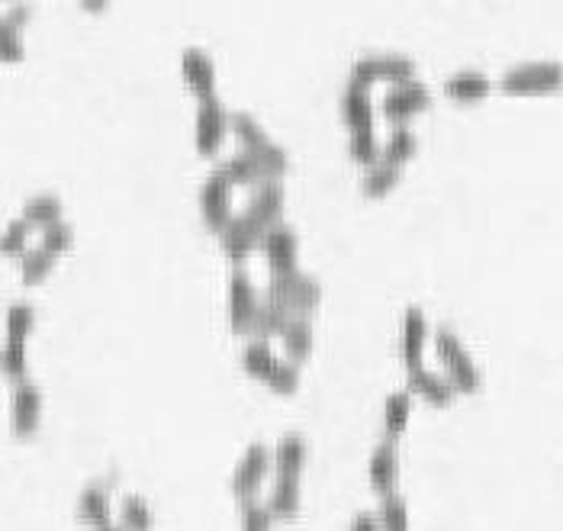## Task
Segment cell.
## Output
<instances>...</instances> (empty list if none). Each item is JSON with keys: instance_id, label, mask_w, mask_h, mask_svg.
Here are the masks:
<instances>
[{"instance_id": "ba28073f", "label": "cell", "mask_w": 563, "mask_h": 531, "mask_svg": "<svg viewBox=\"0 0 563 531\" xmlns=\"http://www.w3.org/2000/svg\"><path fill=\"white\" fill-rule=\"evenodd\" d=\"M258 287L252 283V277L238 267L229 280V326L235 335L252 333V323L258 316Z\"/></svg>"}, {"instance_id": "1f68e13d", "label": "cell", "mask_w": 563, "mask_h": 531, "mask_svg": "<svg viewBox=\"0 0 563 531\" xmlns=\"http://www.w3.org/2000/svg\"><path fill=\"white\" fill-rule=\"evenodd\" d=\"M0 374H3L7 381H13V387L23 384V381H29V377H26V374H29L26 345H20V341H3V348H0Z\"/></svg>"}, {"instance_id": "44dd1931", "label": "cell", "mask_w": 563, "mask_h": 531, "mask_svg": "<svg viewBox=\"0 0 563 531\" xmlns=\"http://www.w3.org/2000/svg\"><path fill=\"white\" fill-rule=\"evenodd\" d=\"M77 519L94 531L110 526V493H107V486L94 483V486L81 490V496H77Z\"/></svg>"}, {"instance_id": "30bf717a", "label": "cell", "mask_w": 563, "mask_h": 531, "mask_svg": "<svg viewBox=\"0 0 563 531\" xmlns=\"http://www.w3.org/2000/svg\"><path fill=\"white\" fill-rule=\"evenodd\" d=\"M229 133V113L222 107L219 97L204 100L197 107V123H194V142H197V152L212 158L219 148H222V138Z\"/></svg>"}, {"instance_id": "603a6c76", "label": "cell", "mask_w": 563, "mask_h": 531, "mask_svg": "<svg viewBox=\"0 0 563 531\" xmlns=\"http://www.w3.org/2000/svg\"><path fill=\"white\" fill-rule=\"evenodd\" d=\"M219 171L225 174V181H229L232 188H261L265 181H271L268 171H265L252 155H245V152H235L232 158H225V161L219 165Z\"/></svg>"}, {"instance_id": "f1b7e54d", "label": "cell", "mask_w": 563, "mask_h": 531, "mask_svg": "<svg viewBox=\"0 0 563 531\" xmlns=\"http://www.w3.org/2000/svg\"><path fill=\"white\" fill-rule=\"evenodd\" d=\"M278 354H274V348L268 345V341H248L245 348H242V367H245V374H252V377H258V381H268L271 374H274V367H278Z\"/></svg>"}, {"instance_id": "d4e9b609", "label": "cell", "mask_w": 563, "mask_h": 531, "mask_svg": "<svg viewBox=\"0 0 563 531\" xmlns=\"http://www.w3.org/2000/svg\"><path fill=\"white\" fill-rule=\"evenodd\" d=\"M62 213H65V206H62V200L56 197V194H39V197L26 200L23 222L29 229H49V226L62 222Z\"/></svg>"}, {"instance_id": "6da1fadb", "label": "cell", "mask_w": 563, "mask_h": 531, "mask_svg": "<svg viewBox=\"0 0 563 531\" xmlns=\"http://www.w3.org/2000/svg\"><path fill=\"white\" fill-rule=\"evenodd\" d=\"M229 133L238 138V145H242L245 155H252V158L268 171L271 181H281L283 174H286L290 155L283 152L278 142L268 138V133L261 130V123H258L255 117H248V113H232V117H229Z\"/></svg>"}, {"instance_id": "9a60e30c", "label": "cell", "mask_w": 563, "mask_h": 531, "mask_svg": "<svg viewBox=\"0 0 563 531\" xmlns=\"http://www.w3.org/2000/svg\"><path fill=\"white\" fill-rule=\"evenodd\" d=\"M283 206H286V191L281 181H265L261 188H255V194L245 206V216L255 219L268 232L271 226H281Z\"/></svg>"}, {"instance_id": "d6986e66", "label": "cell", "mask_w": 563, "mask_h": 531, "mask_svg": "<svg viewBox=\"0 0 563 531\" xmlns=\"http://www.w3.org/2000/svg\"><path fill=\"white\" fill-rule=\"evenodd\" d=\"M493 90L490 77L480 74V71H457L444 81V94L457 104H477V100H487Z\"/></svg>"}, {"instance_id": "7c38bea8", "label": "cell", "mask_w": 563, "mask_h": 531, "mask_svg": "<svg viewBox=\"0 0 563 531\" xmlns=\"http://www.w3.org/2000/svg\"><path fill=\"white\" fill-rule=\"evenodd\" d=\"M261 239H265V229L255 219H248L245 213L232 216V222L219 232L222 252L229 255L232 265H242L255 249H261Z\"/></svg>"}, {"instance_id": "7a4b0ae2", "label": "cell", "mask_w": 563, "mask_h": 531, "mask_svg": "<svg viewBox=\"0 0 563 531\" xmlns=\"http://www.w3.org/2000/svg\"><path fill=\"white\" fill-rule=\"evenodd\" d=\"M435 351H438V361L444 364V381L454 387V394H477L484 377H480V367L474 364L470 351L464 348V341L451 329H438L435 333Z\"/></svg>"}, {"instance_id": "ab89813d", "label": "cell", "mask_w": 563, "mask_h": 531, "mask_svg": "<svg viewBox=\"0 0 563 531\" xmlns=\"http://www.w3.org/2000/svg\"><path fill=\"white\" fill-rule=\"evenodd\" d=\"M348 152H352V158L357 161V165H367V168H374V165L380 161V142H377V133L352 135V142H348Z\"/></svg>"}, {"instance_id": "bcb514c9", "label": "cell", "mask_w": 563, "mask_h": 531, "mask_svg": "<svg viewBox=\"0 0 563 531\" xmlns=\"http://www.w3.org/2000/svg\"><path fill=\"white\" fill-rule=\"evenodd\" d=\"M97 531H126L123 526H117V522H110V526H103V529H97Z\"/></svg>"}, {"instance_id": "3957f363", "label": "cell", "mask_w": 563, "mask_h": 531, "mask_svg": "<svg viewBox=\"0 0 563 531\" xmlns=\"http://www.w3.org/2000/svg\"><path fill=\"white\" fill-rule=\"evenodd\" d=\"M268 300L283 306L290 316H303L309 319V313L319 310L322 303V283L303 270H290V274H278L268 283Z\"/></svg>"}, {"instance_id": "83f0119b", "label": "cell", "mask_w": 563, "mask_h": 531, "mask_svg": "<svg viewBox=\"0 0 563 531\" xmlns=\"http://www.w3.org/2000/svg\"><path fill=\"white\" fill-rule=\"evenodd\" d=\"M419 152V138L416 133L409 130V126H396L390 138H387V145H380V161H387V165H393V168H403L413 155Z\"/></svg>"}, {"instance_id": "836d02e7", "label": "cell", "mask_w": 563, "mask_h": 531, "mask_svg": "<svg viewBox=\"0 0 563 531\" xmlns=\"http://www.w3.org/2000/svg\"><path fill=\"white\" fill-rule=\"evenodd\" d=\"M52 267H56V258L46 249H29L20 258V277H23L26 287H36V283H42L52 274Z\"/></svg>"}, {"instance_id": "e0dca14e", "label": "cell", "mask_w": 563, "mask_h": 531, "mask_svg": "<svg viewBox=\"0 0 563 531\" xmlns=\"http://www.w3.org/2000/svg\"><path fill=\"white\" fill-rule=\"evenodd\" d=\"M425 345H428V319L419 306H409L403 313V333H400V354H403L406 371L423 367Z\"/></svg>"}, {"instance_id": "ac0fdd59", "label": "cell", "mask_w": 563, "mask_h": 531, "mask_svg": "<svg viewBox=\"0 0 563 531\" xmlns=\"http://www.w3.org/2000/svg\"><path fill=\"white\" fill-rule=\"evenodd\" d=\"M342 120L345 126L357 133H374V100H370V90L348 81L345 94H342Z\"/></svg>"}, {"instance_id": "ee69618b", "label": "cell", "mask_w": 563, "mask_h": 531, "mask_svg": "<svg viewBox=\"0 0 563 531\" xmlns=\"http://www.w3.org/2000/svg\"><path fill=\"white\" fill-rule=\"evenodd\" d=\"M352 531H380V522H377V516H370V512H360V516H354Z\"/></svg>"}, {"instance_id": "4fadbf2b", "label": "cell", "mask_w": 563, "mask_h": 531, "mask_svg": "<svg viewBox=\"0 0 563 531\" xmlns=\"http://www.w3.org/2000/svg\"><path fill=\"white\" fill-rule=\"evenodd\" d=\"M261 252L271 265V277L278 274H290V270H299L296 262H299V239L290 226H271L261 239Z\"/></svg>"}, {"instance_id": "5b68a950", "label": "cell", "mask_w": 563, "mask_h": 531, "mask_svg": "<svg viewBox=\"0 0 563 531\" xmlns=\"http://www.w3.org/2000/svg\"><path fill=\"white\" fill-rule=\"evenodd\" d=\"M431 107V90L425 87L423 81H403V84H393L387 94H383V117L396 126H406V120H413L416 113H423Z\"/></svg>"}, {"instance_id": "74e56055", "label": "cell", "mask_w": 563, "mask_h": 531, "mask_svg": "<svg viewBox=\"0 0 563 531\" xmlns=\"http://www.w3.org/2000/svg\"><path fill=\"white\" fill-rule=\"evenodd\" d=\"M29 226L23 222V219H13L3 232H0V255H7V258H23L29 249Z\"/></svg>"}, {"instance_id": "5bb4252c", "label": "cell", "mask_w": 563, "mask_h": 531, "mask_svg": "<svg viewBox=\"0 0 563 531\" xmlns=\"http://www.w3.org/2000/svg\"><path fill=\"white\" fill-rule=\"evenodd\" d=\"M181 77H184L187 90L200 104L216 97V65H212L210 52H204V49H184V56H181Z\"/></svg>"}, {"instance_id": "9c48e42d", "label": "cell", "mask_w": 563, "mask_h": 531, "mask_svg": "<svg viewBox=\"0 0 563 531\" xmlns=\"http://www.w3.org/2000/svg\"><path fill=\"white\" fill-rule=\"evenodd\" d=\"M42 422V390L33 381H23L13 387L10 399V429L16 438H33Z\"/></svg>"}, {"instance_id": "ffe728a7", "label": "cell", "mask_w": 563, "mask_h": 531, "mask_svg": "<svg viewBox=\"0 0 563 531\" xmlns=\"http://www.w3.org/2000/svg\"><path fill=\"white\" fill-rule=\"evenodd\" d=\"M306 458H309L306 438H303L299 432H290V435H283L281 442H278V448H274V473H278V476H296V480H299V473H303V467H306Z\"/></svg>"}, {"instance_id": "b9f144b4", "label": "cell", "mask_w": 563, "mask_h": 531, "mask_svg": "<svg viewBox=\"0 0 563 531\" xmlns=\"http://www.w3.org/2000/svg\"><path fill=\"white\" fill-rule=\"evenodd\" d=\"M274 394H293L296 387H299V367L296 364H290V361H278V367H274V374L265 381Z\"/></svg>"}, {"instance_id": "e575fe53", "label": "cell", "mask_w": 563, "mask_h": 531, "mask_svg": "<svg viewBox=\"0 0 563 531\" xmlns=\"http://www.w3.org/2000/svg\"><path fill=\"white\" fill-rule=\"evenodd\" d=\"M33 326H36V310L29 303H10L7 306V341L26 345Z\"/></svg>"}, {"instance_id": "7402d4cb", "label": "cell", "mask_w": 563, "mask_h": 531, "mask_svg": "<svg viewBox=\"0 0 563 531\" xmlns=\"http://www.w3.org/2000/svg\"><path fill=\"white\" fill-rule=\"evenodd\" d=\"M406 377H409V394H419L425 402H431V406H448L451 399H454V387L441 377V374H435V371H428V367H413V371H406Z\"/></svg>"}, {"instance_id": "f6af8a7d", "label": "cell", "mask_w": 563, "mask_h": 531, "mask_svg": "<svg viewBox=\"0 0 563 531\" xmlns=\"http://www.w3.org/2000/svg\"><path fill=\"white\" fill-rule=\"evenodd\" d=\"M81 7L90 10V13H100V10H107V0H84Z\"/></svg>"}, {"instance_id": "cb8c5ba5", "label": "cell", "mask_w": 563, "mask_h": 531, "mask_svg": "<svg viewBox=\"0 0 563 531\" xmlns=\"http://www.w3.org/2000/svg\"><path fill=\"white\" fill-rule=\"evenodd\" d=\"M281 341H283V351H286V361L299 367V364L313 354V341H316V335H313V323H309V319H303V316H293V319L286 323V329H283Z\"/></svg>"}, {"instance_id": "8fae6325", "label": "cell", "mask_w": 563, "mask_h": 531, "mask_svg": "<svg viewBox=\"0 0 563 531\" xmlns=\"http://www.w3.org/2000/svg\"><path fill=\"white\" fill-rule=\"evenodd\" d=\"M200 209H204V222L216 236L232 222V184L225 181V174L216 168L210 178L204 181L200 191Z\"/></svg>"}, {"instance_id": "484cf974", "label": "cell", "mask_w": 563, "mask_h": 531, "mask_svg": "<svg viewBox=\"0 0 563 531\" xmlns=\"http://www.w3.org/2000/svg\"><path fill=\"white\" fill-rule=\"evenodd\" d=\"M409 415H413V394L409 390H396V394L387 397V406H383V432H387V442H396L406 432Z\"/></svg>"}, {"instance_id": "f35d334b", "label": "cell", "mask_w": 563, "mask_h": 531, "mask_svg": "<svg viewBox=\"0 0 563 531\" xmlns=\"http://www.w3.org/2000/svg\"><path fill=\"white\" fill-rule=\"evenodd\" d=\"M71 245H74V229H71L65 219L56 222V226H49V229H42V245H39V249H46L52 258L65 255Z\"/></svg>"}, {"instance_id": "60d3db41", "label": "cell", "mask_w": 563, "mask_h": 531, "mask_svg": "<svg viewBox=\"0 0 563 531\" xmlns=\"http://www.w3.org/2000/svg\"><path fill=\"white\" fill-rule=\"evenodd\" d=\"M26 56V46H23V33L10 29L3 20H0V62H23Z\"/></svg>"}, {"instance_id": "d590c367", "label": "cell", "mask_w": 563, "mask_h": 531, "mask_svg": "<svg viewBox=\"0 0 563 531\" xmlns=\"http://www.w3.org/2000/svg\"><path fill=\"white\" fill-rule=\"evenodd\" d=\"M377 522H380V531H409V506H406V499L400 493L383 496Z\"/></svg>"}, {"instance_id": "4316f807", "label": "cell", "mask_w": 563, "mask_h": 531, "mask_svg": "<svg viewBox=\"0 0 563 531\" xmlns=\"http://www.w3.org/2000/svg\"><path fill=\"white\" fill-rule=\"evenodd\" d=\"M268 509L274 519H293L299 512V480L296 476H274Z\"/></svg>"}, {"instance_id": "f546056e", "label": "cell", "mask_w": 563, "mask_h": 531, "mask_svg": "<svg viewBox=\"0 0 563 531\" xmlns=\"http://www.w3.org/2000/svg\"><path fill=\"white\" fill-rule=\"evenodd\" d=\"M293 316L278 306V303H271V300H265L261 306H258V316H255V323H252V333L255 335V341H268V338H281L283 329H286V323H290Z\"/></svg>"}, {"instance_id": "52a82bcc", "label": "cell", "mask_w": 563, "mask_h": 531, "mask_svg": "<svg viewBox=\"0 0 563 531\" xmlns=\"http://www.w3.org/2000/svg\"><path fill=\"white\" fill-rule=\"evenodd\" d=\"M413 77H416V62L406 59V56H367V59H357V65L352 71V81L360 84V87H370L377 81L403 84V81H413Z\"/></svg>"}, {"instance_id": "2e32d148", "label": "cell", "mask_w": 563, "mask_h": 531, "mask_svg": "<svg viewBox=\"0 0 563 531\" xmlns=\"http://www.w3.org/2000/svg\"><path fill=\"white\" fill-rule=\"evenodd\" d=\"M367 480L370 490L377 496H393L396 483H400V455H396V442H383L374 448L370 464H367Z\"/></svg>"}, {"instance_id": "4dcf8cb0", "label": "cell", "mask_w": 563, "mask_h": 531, "mask_svg": "<svg viewBox=\"0 0 563 531\" xmlns=\"http://www.w3.org/2000/svg\"><path fill=\"white\" fill-rule=\"evenodd\" d=\"M400 174H403V168H393V165H387V161H377L374 168H367V174H364V181H360L364 197H387V194L400 184Z\"/></svg>"}, {"instance_id": "8992f818", "label": "cell", "mask_w": 563, "mask_h": 531, "mask_svg": "<svg viewBox=\"0 0 563 531\" xmlns=\"http://www.w3.org/2000/svg\"><path fill=\"white\" fill-rule=\"evenodd\" d=\"M268 470H271V451H268V445H261V442L248 445L245 455L238 458L235 470H232V493H235V499L238 503L255 499V493L261 490Z\"/></svg>"}, {"instance_id": "d6a6232c", "label": "cell", "mask_w": 563, "mask_h": 531, "mask_svg": "<svg viewBox=\"0 0 563 531\" xmlns=\"http://www.w3.org/2000/svg\"><path fill=\"white\" fill-rule=\"evenodd\" d=\"M120 526L126 531H151L155 529V512L142 496H126L120 506Z\"/></svg>"}, {"instance_id": "8d00e7d4", "label": "cell", "mask_w": 563, "mask_h": 531, "mask_svg": "<svg viewBox=\"0 0 563 531\" xmlns=\"http://www.w3.org/2000/svg\"><path fill=\"white\" fill-rule=\"evenodd\" d=\"M271 529H274V516H271L268 503H258V499L242 503V512H238V531H271Z\"/></svg>"}, {"instance_id": "7bdbcfd3", "label": "cell", "mask_w": 563, "mask_h": 531, "mask_svg": "<svg viewBox=\"0 0 563 531\" xmlns=\"http://www.w3.org/2000/svg\"><path fill=\"white\" fill-rule=\"evenodd\" d=\"M10 29H16V33H23V26L33 20V7L29 3H16V7H10L7 10V16H0Z\"/></svg>"}, {"instance_id": "277c9868", "label": "cell", "mask_w": 563, "mask_h": 531, "mask_svg": "<svg viewBox=\"0 0 563 531\" xmlns=\"http://www.w3.org/2000/svg\"><path fill=\"white\" fill-rule=\"evenodd\" d=\"M499 87L512 97H538L554 94L563 87L561 62H528V65L509 68L499 81Z\"/></svg>"}]
</instances>
